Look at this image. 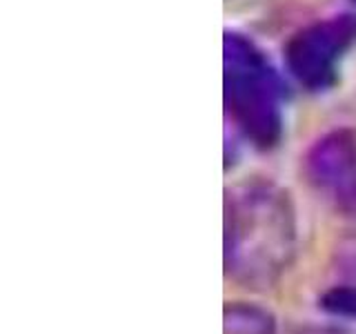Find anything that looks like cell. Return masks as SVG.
I'll return each instance as SVG.
<instances>
[{
	"instance_id": "cell-1",
	"label": "cell",
	"mask_w": 356,
	"mask_h": 334,
	"mask_svg": "<svg viewBox=\"0 0 356 334\" xmlns=\"http://www.w3.org/2000/svg\"><path fill=\"white\" fill-rule=\"evenodd\" d=\"M296 216L287 192L252 181L225 198V276L243 287H272L294 261Z\"/></svg>"
},
{
	"instance_id": "cell-2",
	"label": "cell",
	"mask_w": 356,
	"mask_h": 334,
	"mask_svg": "<svg viewBox=\"0 0 356 334\" xmlns=\"http://www.w3.org/2000/svg\"><path fill=\"white\" fill-rule=\"evenodd\" d=\"M227 96L234 116L248 136L261 148L276 143L281 132L278 87L270 70L248 42L238 36L227 38Z\"/></svg>"
},
{
	"instance_id": "cell-3",
	"label": "cell",
	"mask_w": 356,
	"mask_h": 334,
	"mask_svg": "<svg viewBox=\"0 0 356 334\" xmlns=\"http://www.w3.org/2000/svg\"><path fill=\"white\" fill-rule=\"evenodd\" d=\"M305 172L334 209L356 216V138L350 132L321 138L307 154Z\"/></svg>"
},
{
	"instance_id": "cell-4",
	"label": "cell",
	"mask_w": 356,
	"mask_h": 334,
	"mask_svg": "<svg viewBox=\"0 0 356 334\" xmlns=\"http://www.w3.org/2000/svg\"><path fill=\"white\" fill-rule=\"evenodd\" d=\"M356 36V20L352 16L334 18L323 25L298 33L289 45V65L294 74L309 87H323L334 72L337 56Z\"/></svg>"
},
{
	"instance_id": "cell-5",
	"label": "cell",
	"mask_w": 356,
	"mask_h": 334,
	"mask_svg": "<svg viewBox=\"0 0 356 334\" xmlns=\"http://www.w3.org/2000/svg\"><path fill=\"white\" fill-rule=\"evenodd\" d=\"M222 334H276V319L263 305L234 301L222 310Z\"/></svg>"
},
{
	"instance_id": "cell-6",
	"label": "cell",
	"mask_w": 356,
	"mask_h": 334,
	"mask_svg": "<svg viewBox=\"0 0 356 334\" xmlns=\"http://www.w3.org/2000/svg\"><path fill=\"white\" fill-rule=\"evenodd\" d=\"M318 305L332 317L356 319V287L354 285L332 287L318 299Z\"/></svg>"
},
{
	"instance_id": "cell-7",
	"label": "cell",
	"mask_w": 356,
	"mask_h": 334,
	"mask_svg": "<svg viewBox=\"0 0 356 334\" xmlns=\"http://www.w3.org/2000/svg\"><path fill=\"white\" fill-rule=\"evenodd\" d=\"M298 334H352V332L341 330V328H305V330H300Z\"/></svg>"
}]
</instances>
